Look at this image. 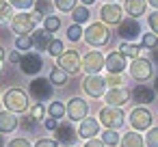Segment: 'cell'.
<instances>
[{"instance_id":"1","label":"cell","mask_w":158,"mask_h":147,"mask_svg":"<svg viewBox=\"0 0 158 147\" xmlns=\"http://www.w3.org/2000/svg\"><path fill=\"white\" fill-rule=\"evenodd\" d=\"M108 37H110V33H108V28H106L104 22H93V24H89V28L85 31V41H87L91 48H102V46H106V43H108Z\"/></svg>"},{"instance_id":"2","label":"cell","mask_w":158,"mask_h":147,"mask_svg":"<svg viewBox=\"0 0 158 147\" xmlns=\"http://www.w3.org/2000/svg\"><path fill=\"white\" fill-rule=\"evenodd\" d=\"M2 102H5V106H7V110H11L13 115L28 110V95H26V91H22V89H9V91L5 93Z\"/></svg>"},{"instance_id":"3","label":"cell","mask_w":158,"mask_h":147,"mask_svg":"<svg viewBox=\"0 0 158 147\" xmlns=\"http://www.w3.org/2000/svg\"><path fill=\"white\" fill-rule=\"evenodd\" d=\"M98 119L102 125H106V130H119L126 121V115L121 108H115V106H104L100 112H98Z\"/></svg>"},{"instance_id":"4","label":"cell","mask_w":158,"mask_h":147,"mask_svg":"<svg viewBox=\"0 0 158 147\" xmlns=\"http://www.w3.org/2000/svg\"><path fill=\"white\" fill-rule=\"evenodd\" d=\"M56 67H61L67 74H80L82 69V59L78 54V50H65L59 59H56Z\"/></svg>"},{"instance_id":"5","label":"cell","mask_w":158,"mask_h":147,"mask_svg":"<svg viewBox=\"0 0 158 147\" xmlns=\"http://www.w3.org/2000/svg\"><path fill=\"white\" fill-rule=\"evenodd\" d=\"M52 91H54V84L50 82V78H35L31 84H28V93L37 100V104H44L46 100L52 97Z\"/></svg>"},{"instance_id":"6","label":"cell","mask_w":158,"mask_h":147,"mask_svg":"<svg viewBox=\"0 0 158 147\" xmlns=\"http://www.w3.org/2000/svg\"><path fill=\"white\" fill-rule=\"evenodd\" d=\"M128 71H130V76L136 80V82H145V80H149L152 78V74H154V67H152V61L149 59H134L130 65H128Z\"/></svg>"},{"instance_id":"7","label":"cell","mask_w":158,"mask_h":147,"mask_svg":"<svg viewBox=\"0 0 158 147\" xmlns=\"http://www.w3.org/2000/svg\"><path fill=\"white\" fill-rule=\"evenodd\" d=\"M106 67V56L100 50L87 52L82 56V71H87L89 76H100V69Z\"/></svg>"},{"instance_id":"8","label":"cell","mask_w":158,"mask_h":147,"mask_svg":"<svg viewBox=\"0 0 158 147\" xmlns=\"http://www.w3.org/2000/svg\"><path fill=\"white\" fill-rule=\"evenodd\" d=\"M11 28H13V33H18V37L28 35V33L33 35L35 33V20L31 13H18L11 18Z\"/></svg>"},{"instance_id":"9","label":"cell","mask_w":158,"mask_h":147,"mask_svg":"<svg viewBox=\"0 0 158 147\" xmlns=\"http://www.w3.org/2000/svg\"><path fill=\"white\" fill-rule=\"evenodd\" d=\"M130 125H132L134 132L149 130V128H152V112H149L147 108H143V106L134 108V110L130 112Z\"/></svg>"},{"instance_id":"10","label":"cell","mask_w":158,"mask_h":147,"mask_svg":"<svg viewBox=\"0 0 158 147\" xmlns=\"http://www.w3.org/2000/svg\"><path fill=\"white\" fill-rule=\"evenodd\" d=\"M100 15H102V22L104 24H110V26H119L123 22V9L117 5V2H106L102 9H100Z\"/></svg>"},{"instance_id":"11","label":"cell","mask_w":158,"mask_h":147,"mask_svg":"<svg viewBox=\"0 0 158 147\" xmlns=\"http://www.w3.org/2000/svg\"><path fill=\"white\" fill-rule=\"evenodd\" d=\"M117 35H119L123 41L132 43V41L141 35V24H139L136 20H132V18H126V20L117 26Z\"/></svg>"},{"instance_id":"12","label":"cell","mask_w":158,"mask_h":147,"mask_svg":"<svg viewBox=\"0 0 158 147\" xmlns=\"http://www.w3.org/2000/svg\"><path fill=\"white\" fill-rule=\"evenodd\" d=\"M89 115V104L82 97H72L67 102V117L72 121H85Z\"/></svg>"},{"instance_id":"13","label":"cell","mask_w":158,"mask_h":147,"mask_svg":"<svg viewBox=\"0 0 158 147\" xmlns=\"http://www.w3.org/2000/svg\"><path fill=\"white\" fill-rule=\"evenodd\" d=\"M82 89H85V93L89 97H100L106 91V78H102V76H87L85 82H82Z\"/></svg>"},{"instance_id":"14","label":"cell","mask_w":158,"mask_h":147,"mask_svg":"<svg viewBox=\"0 0 158 147\" xmlns=\"http://www.w3.org/2000/svg\"><path fill=\"white\" fill-rule=\"evenodd\" d=\"M104 100H106V104H108V106H115V108H119V106H123L126 102H130V100H132V91H130L128 87L110 89V91L104 95Z\"/></svg>"},{"instance_id":"15","label":"cell","mask_w":158,"mask_h":147,"mask_svg":"<svg viewBox=\"0 0 158 147\" xmlns=\"http://www.w3.org/2000/svg\"><path fill=\"white\" fill-rule=\"evenodd\" d=\"M41 67H44V61H41L39 54H24L22 61H20V69L26 76H37L41 71Z\"/></svg>"},{"instance_id":"16","label":"cell","mask_w":158,"mask_h":147,"mask_svg":"<svg viewBox=\"0 0 158 147\" xmlns=\"http://www.w3.org/2000/svg\"><path fill=\"white\" fill-rule=\"evenodd\" d=\"M98 132H100V119H93V117H87L85 121H80V128H78V138H98Z\"/></svg>"},{"instance_id":"17","label":"cell","mask_w":158,"mask_h":147,"mask_svg":"<svg viewBox=\"0 0 158 147\" xmlns=\"http://www.w3.org/2000/svg\"><path fill=\"white\" fill-rule=\"evenodd\" d=\"M56 136H59V143H63V145H74L76 138H78V130H74V125H72L69 121H65V123L59 125Z\"/></svg>"},{"instance_id":"18","label":"cell","mask_w":158,"mask_h":147,"mask_svg":"<svg viewBox=\"0 0 158 147\" xmlns=\"http://www.w3.org/2000/svg\"><path fill=\"white\" fill-rule=\"evenodd\" d=\"M126 67H128L126 65V56L121 52H110L106 56V69H108V74H121Z\"/></svg>"},{"instance_id":"19","label":"cell","mask_w":158,"mask_h":147,"mask_svg":"<svg viewBox=\"0 0 158 147\" xmlns=\"http://www.w3.org/2000/svg\"><path fill=\"white\" fill-rule=\"evenodd\" d=\"M154 95H156V91L149 89L147 84H136L132 89V100L136 104H152L154 102Z\"/></svg>"},{"instance_id":"20","label":"cell","mask_w":158,"mask_h":147,"mask_svg":"<svg viewBox=\"0 0 158 147\" xmlns=\"http://www.w3.org/2000/svg\"><path fill=\"white\" fill-rule=\"evenodd\" d=\"M18 128H20V121H18V117L11 110L0 112V134H9V132H13Z\"/></svg>"},{"instance_id":"21","label":"cell","mask_w":158,"mask_h":147,"mask_svg":"<svg viewBox=\"0 0 158 147\" xmlns=\"http://www.w3.org/2000/svg\"><path fill=\"white\" fill-rule=\"evenodd\" d=\"M31 39H33V46H35L37 50H48V48H50V43L54 41V39H52V35H50L46 28L35 31V33L31 35Z\"/></svg>"},{"instance_id":"22","label":"cell","mask_w":158,"mask_h":147,"mask_svg":"<svg viewBox=\"0 0 158 147\" xmlns=\"http://www.w3.org/2000/svg\"><path fill=\"white\" fill-rule=\"evenodd\" d=\"M123 9L128 11V15H130L132 20H136L139 15H145L147 0H126V2H123Z\"/></svg>"},{"instance_id":"23","label":"cell","mask_w":158,"mask_h":147,"mask_svg":"<svg viewBox=\"0 0 158 147\" xmlns=\"http://www.w3.org/2000/svg\"><path fill=\"white\" fill-rule=\"evenodd\" d=\"M121 147H145V141H143V136L139 132L130 130L128 134L121 136Z\"/></svg>"},{"instance_id":"24","label":"cell","mask_w":158,"mask_h":147,"mask_svg":"<svg viewBox=\"0 0 158 147\" xmlns=\"http://www.w3.org/2000/svg\"><path fill=\"white\" fill-rule=\"evenodd\" d=\"M119 52L126 56V59H139V54H141V48L139 46H134V43H128V41H121V46H119Z\"/></svg>"},{"instance_id":"25","label":"cell","mask_w":158,"mask_h":147,"mask_svg":"<svg viewBox=\"0 0 158 147\" xmlns=\"http://www.w3.org/2000/svg\"><path fill=\"white\" fill-rule=\"evenodd\" d=\"M48 115H50V119H63V115H67V106H63V102H52L50 106H48Z\"/></svg>"},{"instance_id":"26","label":"cell","mask_w":158,"mask_h":147,"mask_svg":"<svg viewBox=\"0 0 158 147\" xmlns=\"http://www.w3.org/2000/svg\"><path fill=\"white\" fill-rule=\"evenodd\" d=\"M50 82H52L54 87H63V84L67 82V71H63L61 67H52V71H50Z\"/></svg>"},{"instance_id":"27","label":"cell","mask_w":158,"mask_h":147,"mask_svg":"<svg viewBox=\"0 0 158 147\" xmlns=\"http://www.w3.org/2000/svg\"><path fill=\"white\" fill-rule=\"evenodd\" d=\"M52 9H54V2H52V0H37V2H35V11H37L39 15L50 18Z\"/></svg>"},{"instance_id":"28","label":"cell","mask_w":158,"mask_h":147,"mask_svg":"<svg viewBox=\"0 0 158 147\" xmlns=\"http://www.w3.org/2000/svg\"><path fill=\"white\" fill-rule=\"evenodd\" d=\"M89 9L85 7V5H80V7H76L74 9V13H72V18H74V24H85L87 20H89Z\"/></svg>"},{"instance_id":"29","label":"cell","mask_w":158,"mask_h":147,"mask_svg":"<svg viewBox=\"0 0 158 147\" xmlns=\"http://www.w3.org/2000/svg\"><path fill=\"white\" fill-rule=\"evenodd\" d=\"M102 143L108 145V147H115V145H121V138H119L117 130H106V132L102 134Z\"/></svg>"},{"instance_id":"30","label":"cell","mask_w":158,"mask_h":147,"mask_svg":"<svg viewBox=\"0 0 158 147\" xmlns=\"http://www.w3.org/2000/svg\"><path fill=\"white\" fill-rule=\"evenodd\" d=\"M76 5H78V0H54V7L59 11H63V13H69V11L74 13Z\"/></svg>"},{"instance_id":"31","label":"cell","mask_w":158,"mask_h":147,"mask_svg":"<svg viewBox=\"0 0 158 147\" xmlns=\"http://www.w3.org/2000/svg\"><path fill=\"white\" fill-rule=\"evenodd\" d=\"M80 37H85V31L80 28V24H72L67 28V39L69 41H80Z\"/></svg>"},{"instance_id":"32","label":"cell","mask_w":158,"mask_h":147,"mask_svg":"<svg viewBox=\"0 0 158 147\" xmlns=\"http://www.w3.org/2000/svg\"><path fill=\"white\" fill-rule=\"evenodd\" d=\"M44 28H46L48 33H54V31H59V28H61V20H59L56 15H50V18H46Z\"/></svg>"},{"instance_id":"33","label":"cell","mask_w":158,"mask_h":147,"mask_svg":"<svg viewBox=\"0 0 158 147\" xmlns=\"http://www.w3.org/2000/svg\"><path fill=\"white\" fill-rule=\"evenodd\" d=\"M143 48H158V35H154V33H145L143 35Z\"/></svg>"},{"instance_id":"34","label":"cell","mask_w":158,"mask_h":147,"mask_svg":"<svg viewBox=\"0 0 158 147\" xmlns=\"http://www.w3.org/2000/svg\"><path fill=\"white\" fill-rule=\"evenodd\" d=\"M15 48H18V50H31V48H33V39H31L28 35H22V37L15 39Z\"/></svg>"},{"instance_id":"35","label":"cell","mask_w":158,"mask_h":147,"mask_svg":"<svg viewBox=\"0 0 158 147\" xmlns=\"http://www.w3.org/2000/svg\"><path fill=\"white\" fill-rule=\"evenodd\" d=\"M11 15H13L11 2H9V0H0V20H9Z\"/></svg>"},{"instance_id":"36","label":"cell","mask_w":158,"mask_h":147,"mask_svg":"<svg viewBox=\"0 0 158 147\" xmlns=\"http://www.w3.org/2000/svg\"><path fill=\"white\" fill-rule=\"evenodd\" d=\"M63 50H65V48H63V41H61V39H54V41L50 43V48H48V52H50L52 56H56V59L63 54Z\"/></svg>"},{"instance_id":"37","label":"cell","mask_w":158,"mask_h":147,"mask_svg":"<svg viewBox=\"0 0 158 147\" xmlns=\"http://www.w3.org/2000/svg\"><path fill=\"white\" fill-rule=\"evenodd\" d=\"M145 145L147 147H158V128H149L147 138H145Z\"/></svg>"},{"instance_id":"38","label":"cell","mask_w":158,"mask_h":147,"mask_svg":"<svg viewBox=\"0 0 158 147\" xmlns=\"http://www.w3.org/2000/svg\"><path fill=\"white\" fill-rule=\"evenodd\" d=\"M106 84H110L113 89H119V87L123 84L121 74H108V76H106Z\"/></svg>"},{"instance_id":"39","label":"cell","mask_w":158,"mask_h":147,"mask_svg":"<svg viewBox=\"0 0 158 147\" xmlns=\"http://www.w3.org/2000/svg\"><path fill=\"white\" fill-rule=\"evenodd\" d=\"M11 2V7H15V9H22V11H26L28 7H33L37 0H9Z\"/></svg>"},{"instance_id":"40","label":"cell","mask_w":158,"mask_h":147,"mask_svg":"<svg viewBox=\"0 0 158 147\" xmlns=\"http://www.w3.org/2000/svg\"><path fill=\"white\" fill-rule=\"evenodd\" d=\"M44 115H46V108H44V104H35V106L31 108V117H33L35 121L44 119Z\"/></svg>"},{"instance_id":"41","label":"cell","mask_w":158,"mask_h":147,"mask_svg":"<svg viewBox=\"0 0 158 147\" xmlns=\"http://www.w3.org/2000/svg\"><path fill=\"white\" fill-rule=\"evenodd\" d=\"M147 20H149V28H152V33H154V35H158V11L149 13V15H147Z\"/></svg>"},{"instance_id":"42","label":"cell","mask_w":158,"mask_h":147,"mask_svg":"<svg viewBox=\"0 0 158 147\" xmlns=\"http://www.w3.org/2000/svg\"><path fill=\"white\" fill-rule=\"evenodd\" d=\"M7 147H33V145L28 143V138H22L20 136V138H13L11 143H7Z\"/></svg>"},{"instance_id":"43","label":"cell","mask_w":158,"mask_h":147,"mask_svg":"<svg viewBox=\"0 0 158 147\" xmlns=\"http://www.w3.org/2000/svg\"><path fill=\"white\" fill-rule=\"evenodd\" d=\"M35 147H59V143L52 141V138H39V141L35 143Z\"/></svg>"},{"instance_id":"44","label":"cell","mask_w":158,"mask_h":147,"mask_svg":"<svg viewBox=\"0 0 158 147\" xmlns=\"http://www.w3.org/2000/svg\"><path fill=\"white\" fill-rule=\"evenodd\" d=\"M85 147H106V145L102 143V138H91V141L85 143Z\"/></svg>"},{"instance_id":"45","label":"cell","mask_w":158,"mask_h":147,"mask_svg":"<svg viewBox=\"0 0 158 147\" xmlns=\"http://www.w3.org/2000/svg\"><path fill=\"white\" fill-rule=\"evenodd\" d=\"M59 125H61V123H59L56 119H46V128H48V130H59Z\"/></svg>"},{"instance_id":"46","label":"cell","mask_w":158,"mask_h":147,"mask_svg":"<svg viewBox=\"0 0 158 147\" xmlns=\"http://www.w3.org/2000/svg\"><path fill=\"white\" fill-rule=\"evenodd\" d=\"M20 61H22L20 52H11V54H9V63H18V65H20Z\"/></svg>"},{"instance_id":"47","label":"cell","mask_w":158,"mask_h":147,"mask_svg":"<svg viewBox=\"0 0 158 147\" xmlns=\"http://www.w3.org/2000/svg\"><path fill=\"white\" fill-rule=\"evenodd\" d=\"M2 63H5V48L0 46V69H2Z\"/></svg>"},{"instance_id":"48","label":"cell","mask_w":158,"mask_h":147,"mask_svg":"<svg viewBox=\"0 0 158 147\" xmlns=\"http://www.w3.org/2000/svg\"><path fill=\"white\" fill-rule=\"evenodd\" d=\"M80 2H82L85 7H89V5H93V2H95V0H80Z\"/></svg>"},{"instance_id":"49","label":"cell","mask_w":158,"mask_h":147,"mask_svg":"<svg viewBox=\"0 0 158 147\" xmlns=\"http://www.w3.org/2000/svg\"><path fill=\"white\" fill-rule=\"evenodd\" d=\"M147 2H149L152 7H156V9H158V0H147Z\"/></svg>"},{"instance_id":"50","label":"cell","mask_w":158,"mask_h":147,"mask_svg":"<svg viewBox=\"0 0 158 147\" xmlns=\"http://www.w3.org/2000/svg\"><path fill=\"white\" fill-rule=\"evenodd\" d=\"M154 63H158V48L154 50Z\"/></svg>"},{"instance_id":"51","label":"cell","mask_w":158,"mask_h":147,"mask_svg":"<svg viewBox=\"0 0 158 147\" xmlns=\"http://www.w3.org/2000/svg\"><path fill=\"white\" fill-rule=\"evenodd\" d=\"M0 147H7V145H5V136H2V134H0Z\"/></svg>"},{"instance_id":"52","label":"cell","mask_w":158,"mask_h":147,"mask_svg":"<svg viewBox=\"0 0 158 147\" xmlns=\"http://www.w3.org/2000/svg\"><path fill=\"white\" fill-rule=\"evenodd\" d=\"M154 91H156V93H158V78H156V80H154Z\"/></svg>"},{"instance_id":"53","label":"cell","mask_w":158,"mask_h":147,"mask_svg":"<svg viewBox=\"0 0 158 147\" xmlns=\"http://www.w3.org/2000/svg\"><path fill=\"white\" fill-rule=\"evenodd\" d=\"M106 2H115V0H106Z\"/></svg>"}]
</instances>
